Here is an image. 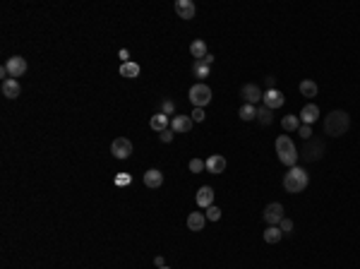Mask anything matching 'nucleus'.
<instances>
[{"label": "nucleus", "instance_id": "nucleus-19", "mask_svg": "<svg viewBox=\"0 0 360 269\" xmlns=\"http://www.w3.org/2000/svg\"><path fill=\"white\" fill-rule=\"evenodd\" d=\"M298 89H300V94H303V96H308V99H315V96H317V91H320V87H317V82H315V79H303Z\"/></svg>", "mask_w": 360, "mask_h": 269}, {"label": "nucleus", "instance_id": "nucleus-33", "mask_svg": "<svg viewBox=\"0 0 360 269\" xmlns=\"http://www.w3.org/2000/svg\"><path fill=\"white\" fill-rule=\"evenodd\" d=\"M159 140H161V142H166V144H168V142H173V130L168 127V130L159 132Z\"/></svg>", "mask_w": 360, "mask_h": 269}, {"label": "nucleus", "instance_id": "nucleus-37", "mask_svg": "<svg viewBox=\"0 0 360 269\" xmlns=\"http://www.w3.org/2000/svg\"><path fill=\"white\" fill-rule=\"evenodd\" d=\"M202 60H204V63H206V65H211V63H214V55H211V53H206V55H204V58H202Z\"/></svg>", "mask_w": 360, "mask_h": 269}, {"label": "nucleus", "instance_id": "nucleus-22", "mask_svg": "<svg viewBox=\"0 0 360 269\" xmlns=\"http://www.w3.org/2000/svg\"><path fill=\"white\" fill-rule=\"evenodd\" d=\"M281 238H283V233H281L279 226H267V231H264V243H269V245H276Z\"/></svg>", "mask_w": 360, "mask_h": 269}, {"label": "nucleus", "instance_id": "nucleus-2", "mask_svg": "<svg viewBox=\"0 0 360 269\" xmlns=\"http://www.w3.org/2000/svg\"><path fill=\"white\" fill-rule=\"evenodd\" d=\"M308 183H310V176H308L305 168H300V166L288 168V173L283 176V188H286V192H291V195L303 192L308 188Z\"/></svg>", "mask_w": 360, "mask_h": 269}, {"label": "nucleus", "instance_id": "nucleus-17", "mask_svg": "<svg viewBox=\"0 0 360 269\" xmlns=\"http://www.w3.org/2000/svg\"><path fill=\"white\" fill-rule=\"evenodd\" d=\"M197 204H200L202 209L211 207V204H214V188H209V185L200 188V190H197Z\"/></svg>", "mask_w": 360, "mask_h": 269}, {"label": "nucleus", "instance_id": "nucleus-11", "mask_svg": "<svg viewBox=\"0 0 360 269\" xmlns=\"http://www.w3.org/2000/svg\"><path fill=\"white\" fill-rule=\"evenodd\" d=\"M171 130L173 132H190L192 130V118L190 115H173V120H171Z\"/></svg>", "mask_w": 360, "mask_h": 269}, {"label": "nucleus", "instance_id": "nucleus-15", "mask_svg": "<svg viewBox=\"0 0 360 269\" xmlns=\"http://www.w3.org/2000/svg\"><path fill=\"white\" fill-rule=\"evenodd\" d=\"M22 94V87H19V82L17 79H2V96L5 99H17Z\"/></svg>", "mask_w": 360, "mask_h": 269}, {"label": "nucleus", "instance_id": "nucleus-28", "mask_svg": "<svg viewBox=\"0 0 360 269\" xmlns=\"http://www.w3.org/2000/svg\"><path fill=\"white\" fill-rule=\"evenodd\" d=\"M206 221H219L221 219V209L216 207V204H211V207H206Z\"/></svg>", "mask_w": 360, "mask_h": 269}, {"label": "nucleus", "instance_id": "nucleus-8", "mask_svg": "<svg viewBox=\"0 0 360 269\" xmlns=\"http://www.w3.org/2000/svg\"><path fill=\"white\" fill-rule=\"evenodd\" d=\"M240 96L245 99V104H257V101H262L264 99V91L257 87V84H242V89H240Z\"/></svg>", "mask_w": 360, "mask_h": 269}, {"label": "nucleus", "instance_id": "nucleus-27", "mask_svg": "<svg viewBox=\"0 0 360 269\" xmlns=\"http://www.w3.org/2000/svg\"><path fill=\"white\" fill-rule=\"evenodd\" d=\"M238 115H240V120H252V118H257V108L252 104H242Z\"/></svg>", "mask_w": 360, "mask_h": 269}, {"label": "nucleus", "instance_id": "nucleus-4", "mask_svg": "<svg viewBox=\"0 0 360 269\" xmlns=\"http://www.w3.org/2000/svg\"><path fill=\"white\" fill-rule=\"evenodd\" d=\"M190 101L195 104V108H204L209 101H211V89L204 84V82H197L190 87Z\"/></svg>", "mask_w": 360, "mask_h": 269}, {"label": "nucleus", "instance_id": "nucleus-20", "mask_svg": "<svg viewBox=\"0 0 360 269\" xmlns=\"http://www.w3.org/2000/svg\"><path fill=\"white\" fill-rule=\"evenodd\" d=\"M149 127H152V130H156V132L168 130V115H166V113L152 115V120H149Z\"/></svg>", "mask_w": 360, "mask_h": 269}, {"label": "nucleus", "instance_id": "nucleus-9", "mask_svg": "<svg viewBox=\"0 0 360 269\" xmlns=\"http://www.w3.org/2000/svg\"><path fill=\"white\" fill-rule=\"evenodd\" d=\"M262 101H264V106H267V108L276 111V108H281V106H283L286 96L281 94L279 89H267V91H264V99H262Z\"/></svg>", "mask_w": 360, "mask_h": 269}, {"label": "nucleus", "instance_id": "nucleus-12", "mask_svg": "<svg viewBox=\"0 0 360 269\" xmlns=\"http://www.w3.org/2000/svg\"><path fill=\"white\" fill-rule=\"evenodd\" d=\"M206 171H209V173H214V176H221V173L226 171V159H223L221 154L209 156V159H206Z\"/></svg>", "mask_w": 360, "mask_h": 269}, {"label": "nucleus", "instance_id": "nucleus-3", "mask_svg": "<svg viewBox=\"0 0 360 269\" xmlns=\"http://www.w3.org/2000/svg\"><path fill=\"white\" fill-rule=\"evenodd\" d=\"M276 154H279V161L283 166H288V168H293L298 163V156H300L295 152V144H293V140L288 135H279L276 137Z\"/></svg>", "mask_w": 360, "mask_h": 269}, {"label": "nucleus", "instance_id": "nucleus-25", "mask_svg": "<svg viewBox=\"0 0 360 269\" xmlns=\"http://www.w3.org/2000/svg\"><path fill=\"white\" fill-rule=\"evenodd\" d=\"M190 53H192V58H195V60H202V58L206 55V43H204V41H192Z\"/></svg>", "mask_w": 360, "mask_h": 269}, {"label": "nucleus", "instance_id": "nucleus-39", "mask_svg": "<svg viewBox=\"0 0 360 269\" xmlns=\"http://www.w3.org/2000/svg\"><path fill=\"white\" fill-rule=\"evenodd\" d=\"M159 269H171V267H159Z\"/></svg>", "mask_w": 360, "mask_h": 269}, {"label": "nucleus", "instance_id": "nucleus-21", "mask_svg": "<svg viewBox=\"0 0 360 269\" xmlns=\"http://www.w3.org/2000/svg\"><path fill=\"white\" fill-rule=\"evenodd\" d=\"M209 72H211V65H206L204 60H195V63H192V75L197 77L200 82H202V79H206Z\"/></svg>", "mask_w": 360, "mask_h": 269}, {"label": "nucleus", "instance_id": "nucleus-34", "mask_svg": "<svg viewBox=\"0 0 360 269\" xmlns=\"http://www.w3.org/2000/svg\"><path fill=\"white\" fill-rule=\"evenodd\" d=\"M204 118H206L204 108H195V111H192V123H202Z\"/></svg>", "mask_w": 360, "mask_h": 269}, {"label": "nucleus", "instance_id": "nucleus-14", "mask_svg": "<svg viewBox=\"0 0 360 269\" xmlns=\"http://www.w3.org/2000/svg\"><path fill=\"white\" fill-rule=\"evenodd\" d=\"M322 152H324V144H322L320 140H312V142L303 149V159H305V161H317L322 156Z\"/></svg>", "mask_w": 360, "mask_h": 269}, {"label": "nucleus", "instance_id": "nucleus-32", "mask_svg": "<svg viewBox=\"0 0 360 269\" xmlns=\"http://www.w3.org/2000/svg\"><path fill=\"white\" fill-rule=\"evenodd\" d=\"M279 229H281V233H293V221L291 219H281Z\"/></svg>", "mask_w": 360, "mask_h": 269}, {"label": "nucleus", "instance_id": "nucleus-29", "mask_svg": "<svg viewBox=\"0 0 360 269\" xmlns=\"http://www.w3.org/2000/svg\"><path fill=\"white\" fill-rule=\"evenodd\" d=\"M202 171H206V161L192 159V161H190V173H202Z\"/></svg>", "mask_w": 360, "mask_h": 269}, {"label": "nucleus", "instance_id": "nucleus-1", "mask_svg": "<svg viewBox=\"0 0 360 269\" xmlns=\"http://www.w3.org/2000/svg\"><path fill=\"white\" fill-rule=\"evenodd\" d=\"M348 127H351V115L346 111H331L324 118V135L329 137H341L348 132Z\"/></svg>", "mask_w": 360, "mask_h": 269}, {"label": "nucleus", "instance_id": "nucleus-24", "mask_svg": "<svg viewBox=\"0 0 360 269\" xmlns=\"http://www.w3.org/2000/svg\"><path fill=\"white\" fill-rule=\"evenodd\" d=\"M257 120H259L262 125H272V120H274V111H272V108H267V106H259V108H257Z\"/></svg>", "mask_w": 360, "mask_h": 269}, {"label": "nucleus", "instance_id": "nucleus-5", "mask_svg": "<svg viewBox=\"0 0 360 269\" xmlns=\"http://www.w3.org/2000/svg\"><path fill=\"white\" fill-rule=\"evenodd\" d=\"M262 216H264L267 226H279L281 219H286V216H283V204H279V202H272V204H267Z\"/></svg>", "mask_w": 360, "mask_h": 269}, {"label": "nucleus", "instance_id": "nucleus-38", "mask_svg": "<svg viewBox=\"0 0 360 269\" xmlns=\"http://www.w3.org/2000/svg\"><path fill=\"white\" fill-rule=\"evenodd\" d=\"M154 262H156V267H166V262H163V257H156Z\"/></svg>", "mask_w": 360, "mask_h": 269}, {"label": "nucleus", "instance_id": "nucleus-30", "mask_svg": "<svg viewBox=\"0 0 360 269\" xmlns=\"http://www.w3.org/2000/svg\"><path fill=\"white\" fill-rule=\"evenodd\" d=\"M173 111H175V101H173V99H166V101L161 104V113L173 115Z\"/></svg>", "mask_w": 360, "mask_h": 269}, {"label": "nucleus", "instance_id": "nucleus-16", "mask_svg": "<svg viewBox=\"0 0 360 269\" xmlns=\"http://www.w3.org/2000/svg\"><path fill=\"white\" fill-rule=\"evenodd\" d=\"M144 185L147 188H161L163 185V173H161L159 168H149L144 173Z\"/></svg>", "mask_w": 360, "mask_h": 269}, {"label": "nucleus", "instance_id": "nucleus-10", "mask_svg": "<svg viewBox=\"0 0 360 269\" xmlns=\"http://www.w3.org/2000/svg\"><path fill=\"white\" fill-rule=\"evenodd\" d=\"M175 12H178L180 19H192L195 12H197V7H195L192 0H178V2H175Z\"/></svg>", "mask_w": 360, "mask_h": 269}, {"label": "nucleus", "instance_id": "nucleus-35", "mask_svg": "<svg viewBox=\"0 0 360 269\" xmlns=\"http://www.w3.org/2000/svg\"><path fill=\"white\" fill-rule=\"evenodd\" d=\"M118 183H120V185H125V183H132V178H130V176H118Z\"/></svg>", "mask_w": 360, "mask_h": 269}, {"label": "nucleus", "instance_id": "nucleus-23", "mask_svg": "<svg viewBox=\"0 0 360 269\" xmlns=\"http://www.w3.org/2000/svg\"><path fill=\"white\" fill-rule=\"evenodd\" d=\"M120 75L122 77H127V79H135V77H139V65L137 63H122L120 65Z\"/></svg>", "mask_w": 360, "mask_h": 269}, {"label": "nucleus", "instance_id": "nucleus-36", "mask_svg": "<svg viewBox=\"0 0 360 269\" xmlns=\"http://www.w3.org/2000/svg\"><path fill=\"white\" fill-rule=\"evenodd\" d=\"M267 87H269V89H276V79H274V77H267Z\"/></svg>", "mask_w": 360, "mask_h": 269}, {"label": "nucleus", "instance_id": "nucleus-13", "mask_svg": "<svg viewBox=\"0 0 360 269\" xmlns=\"http://www.w3.org/2000/svg\"><path fill=\"white\" fill-rule=\"evenodd\" d=\"M298 118L303 120V125H312V123L320 120V108L315 104H308V106H303V111H300Z\"/></svg>", "mask_w": 360, "mask_h": 269}, {"label": "nucleus", "instance_id": "nucleus-7", "mask_svg": "<svg viewBox=\"0 0 360 269\" xmlns=\"http://www.w3.org/2000/svg\"><path fill=\"white\" fill-rule=\"evenodd\" d=\"M111 154H113L116 159H127V156H132V142H130L127 137H118V140H113V144H111Z\"/></svg>", "mask_w": 360, "mask_h": 269}, {"label": "nucleus", "instance_id": "nucleus-31", "mask_svg": "<svg viewBox=\"0 0 360 269\" xmlns=\"http://www.w3.org/2000/svg\"><path fill=\"white\" fill-rule=\"evenodd\" d=\"M298 135H300L303 140H310V137H312V127H310V125H300V127H298Z\"/></svg>", "mask_w": 360, "mask_h": 269}, {"label": "nucleus", "instance_id": "nucleus-6", "mask_svg": "<svg viewBox=\"0 0 360 269\" xmlns=\"http://www.w3.org/2000/svg\"><path fill=\"white\" fill-rule=\"evenodd\" d=\"M5 70H7V75L12 77V79H17V77H22L27 72V60L22 55H12V58H7Z\"/></svg>", "mask_w": 360, "mask_h": 269}, {"label": "nucleus", "instance_id": "nucleus-18", "mask_svg": "<svg viewBox=\"0 0 360 269\" xmlns=\"http://www.w3.org/2000/svg\"><path fill=\"white\" fill-rule=\"evenodd\" d=\"M206 226V216L202 212H190L188 214V229L190 231H202Z\"/></svg>", "mask_w": 360, "mask_h": 269}, {"label": "nucleus", "instance_id": "nucleus-26", "mask_svg": "<svg viewBox=\"0 0 360 269\" xmlns=\"http://www.w3.org/2000/svg\"><path fill=\"white\" fill-rule=\"evenodd\" d=\"M300 127V118L298 115H283V130L286 132H295Z\"/></svg>", "mask_w": 360, "mask_h": 269}]
</instances>
